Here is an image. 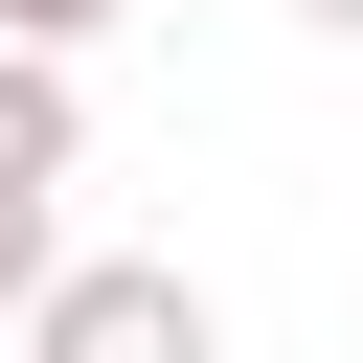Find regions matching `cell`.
I'll list each match as a JSON object with an SVG mask.
<instances>
[{
    "mask_svg": "<svg viewBox=\"0 0 363 363\" xmlns=\"http://www.w3.org/2000/svg\"><path fill=\"white\" fill-rule=\"evenodd\" d=\"M295 23H340V45H363V0H295Z\"/></svg>",
    "mask_w": 363,
    "mask_h": 363,
    "instance_id": "obj_5",
    "label": "cell"
},
{
    "mask_svg": "<svg viewBox=\"0 0 363 363\" xmlns=\"http://www.w3.org/2000/svg\"><path fill=\"white\" fill-rule=\"evenodd\" d=\"M68 159H91V91L45 45H0V182H68Z\"/></svg>",
    "mask_w": 363,
    "mask_h": 363,
    "instance_id": "obj_2",
    "label": "cell"
},
{
    "mask_svg": "<svg viewBox=\"0 0 363 363\" xmlns=\"http://www.w3.org/2000/svg\"><path fill=\"white\" fill-rule=\"evenodd\" d=\"M23 363H227V318H204L182 250H68L23 295Z\"/></svg>",
    "mask_w": 363,
    "mask_h": 363,
    "instance_id": "obj_1",
    "label": "cell"
},
{
    "mask_svg": "<svg viewBox=\"0 0 363 363\" xmlns=\"http://www.w3.org/2000/svg\"><path fill=\"white\" fill-rule=\"evenodd\" d=\"M45 272H68V182H0V318H23Z\"/></svg>",
    "mask_w": 363,
    "mask_h": 363,
    "instance_id": "obj_3",
    "label": "cell"
},
{
    "mask_svg": "<svg viewBox=\"0 0 363 363\" xmlns=\"http://www.w3.org/2000/svg\"><path fill=\"white\" fill-rule=\"evenodd\" d=\"M113 23H136V0H0V45H45V68H68V45H113Z\"/></svg>",
    "mask_w": 363,
    "mask_h": 363,
    "instance_id": "obj_4",
    "label": "cell"
}]
</instances>
